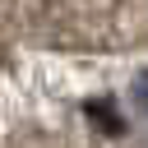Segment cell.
<instances>
[{
  "label": "cell",
  "mask_w": 148,
  "mask_h": 148,
  "mask_svg": "<svg viewBox=\"0 0 148 148\" xmlns=\"http://www.w3.org/2000/svg\"><path fill=\"white\" fill-rule=\"evenodd\" d=\"M134 97H139V106H143V111H148V69H143V74H139V83H134Z\"/></svg>",
  "instance_id": "6da1fadb"
}]
</instances>
